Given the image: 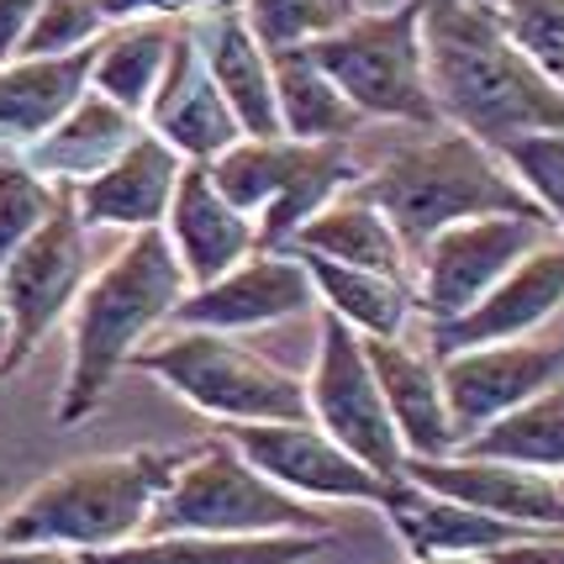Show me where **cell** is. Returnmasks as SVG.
Segmentation results:
<instances>
[{
	"label": "cell",
	"mask_w": 564,
	"mask_h": 564,
	"mask_svg": "<svg viewBox=\"0 0 564 564\" xmlns=\"http://www.w3.org/2000/svg\"><path fill=\"white\" fill-rule=\"evenodd\" d=\"M132 365L159 375L174 395H185L196 412L221 422H306V380L270 365L264 354L232 344L206 327H180L170 344L132 354Z\"/></svg>",
	"instance_id": "obj_6"
},
{
	"label": "cell",
	"mask_w": 564,
	"mask_h": 564,
	"mask_svg": "<svg viewBox=\"0 0 564 564\" xmlns=\"http://www.w3.org/2000/svg\"><path fill=\"white\" fill-rule=\"evenodd\" d=\"M427 90L475 143L501 148L528 132H564V90L507 37L480 0H427Z\"/></svg>",
	"instance_id": "obj_1"
},
{
	"label": "cell",
	"mask_w": 564,
	"mask_h": 564,
	"mask_svg": "<svg viewBox=\"0 0 564 564\" xmlns=\"http://www.w3.org/2000/svg\"><path fill=\"white\" fill-rule=\"evenodd\" d=\"M170 243L185 280H191V291H200V285L221 280L227 270H238L248 253H259V232L212 185L206 164H185L170 200Z\"/></svg>",
	"instance_id": "obj_19"
},
{
	"label": "cell",
	"mask_w": 564,
	"mask_h": 564,
	"mask_svg": "<svg viewBox=\"0 0 564 564\" xmlns=\"http://www.w3.org/2000/svg\"><path fill=\"white\" fill-rule=\"evenodd\" d=\"M6 348H11V317H6V306H0V365H6Z\"/></svg>",
	"instance_id": "obj_40"
},
{
	"label": "cell",
	"mask_w": 564,
	"mask_h": 564,
	"mask_svg": "<svg viewBox=\"0 0 564 564\" xmlns=\"http://www.w3.org/2000/svg\"><path fill=\"white\" fill-rule=\"evenodd\" d=\"M206 174L253 221L259 248H274L291 243L327 200L348 191L359 180V164L338 143H285V138L259 143V138H248V143L217 153Z\"/></svg>",
	"instance_id": "obj_7"
},
{
	"label": "cell",
	"mask_w": 564,
	"mask_h": 564,
	"mask_svg": "<svg viewBox=\"0 0 564 564\" xmlns=\"http://www.w3.org/2000/svg\"><path fill=\"white\" fill-rule=\"evenodd\" d=\"M37 11H43V0H0V64L17 58V48H22L26 26H32Z\"/></svg>",
	"instance_id": "obj_37"
},
{
	"label": "cell",
	"mask_w": 564,
	"mask_h": 564,
	"mask_svg": "<svg viewBox=\"0 0 564 564\" xmlns=\"http://www.w3.org/2000/svg\"><path fill=\"white\" fill-rule=\"evenodd\" d=\"M159 533H333L295 491L274 486L227 438L196 443L174 486L153 507Z\"/></svg>",
	"instance_id": "obj_8"
},
{
	"label": "cell",
	"mask_w": 564,
	"mask_h": 564,
	"mask_svg": "<svg viewBox=\"0 0 564 564\" xmlns=\"http://www.w3.org/2000/svg\"><path fill=\"white\" fill-rule=\"evenodd\" d=\"M554 221L549 217H469L443 227L433 243L422 248V285L417 301L433 322H448L469 312L480 295L491 291L507 270H517L533 248L549 243Z\"/></svg>",
	"instance_id": "obj_11"
},
{
	"label": "cell",
	"mask_w": 564,
	"mask_h": 564,
	"mask_svg": "<svg viewBox=\"0 0 564 564\" xmlns=\"http://www.w3.org/2000/svg\"><path fill=\"white\" fill-rule=\"evenodd\" d=\"M274 74V106H280V127L291 143H338L348 132L365 127V111L312 64L306 48H280L270 53Z\"/></svg>",
	"instance_id": "obj_26"
},
{
	"label": "cell",
	"mask_w": 564,
	"mask_h": 564,
	"mask_svg": "<svg viewBox=\"0 0 564 564\" xmlns=\"http://www.w3.org/2000/svg\"><path fill=\"white\" fill-rule=\"evenodd\" d=\"M486 564H564V528H533L522 539L486 549Z\"/></svg>",
	"instance_id": "obj_36"
},
{
	"label": "cell",
	"mask_w": 564,
	"mask_h": 564,
	"mask_svg": "<svg viewBox=\"0 0 564 564\" xmlns=\"http://www.w3.org/2000/svg\"><path fill=\"white\" fill-rule=\"evenodd\" d=\"M422 17L427 0H401L380 17H354L348 26L312 37L301 48L312 53L338 90H344L365 117H391L412 127H438V106L427 90V64H422Z\"/></svg>",
	"instance_id": "obj_5"
},
{
	"label": "cell",
	"mask_w": 564,
	"mask_h": 564,
	"mask_svg": "<svg viewBox=\"0 0 564 564\" xmlns=\"http://www.w3.org/2000/svg\"><path fill=\"white\" fill-rule=\"evenodd\" d=\"M380 512L391 517L395 539L412 549V560H433V554H486V549H501V543L522 539L533 528L522 522H507V517L475 512L465 501H448V496L427 491L417 480H395Z\"/></svg>",
	"instance_id": "obj_21"
},
{
	"label": "cell",
	"mask_w": 564,
	"mask_h": 564,
	"mask_svg": "<svg viewBox=\"0 0 564 564\" xmlns=\"http://www.w3.org/2000/svg\"><path fill=\"white\" fill-rule=\"evenodd\" d=\"M58 191L43 174H32L26 164H0V270L17 248L58 212Z\"/></svg>",
	"instance_id": "obj_33"
},
{
	"label": "cell",
	"mask_w": 564,
	"mask_h": 564,
	"mask_svg": "<svg viewBox=\"0 0 564 564\" xmlns=\"http://www.w3.org/2000/svg\"><path fill=\"white\" fill-rule=\"evenodd\" d=\"M554 380H564V344H522V338H512V344H480L438 359V386L448 422H454V448L469 443L480 427H491L496 417H507L512 406L549 391Z\"/></svg>",
	"instance_id": "obj_13"
},
{
	"label": "cell",
	"mask_w": 564,
	"mask_h": 564,
	"mask_svg": "<svg viewBox=\"0 0 564 564\" xmlns=\"http://www.w3.org/2000/svg\"><path fill=\"white\" fill-rule=\"evenodd\" d=\"M417 564H486L480 554H433V560H417Z\"/></svg>",
	"instance_id": "obj_39"
},
{
	"label": "cell",
	"mask_w": 564,
	"mask_h": 564,
	"mask_svg": "<svg viewBox=\"0 0 564 564\" xmlns=\"http://www.w3.org/2000/svg\"><path fill=\"white\" fill-rule=\"evenodd\" d=\"M100 32H106L100 0H43V11L32 17L17 58H58V53L96 43Z\"/></svg>",
	"instance_id": "obj_35"
},
{
	"label": "cell",
	"mask_w": 564,
	"mask_h": 564,
	"mask_svg": "<svg viewBox=\"0 0 564 564\" xmlns=\"http://www.w3.org/2000/svg\"><path fill=\"white\" fill-rule=\"evenodd\" d=\"M365 354L375 380H380L386 412H391L395 433H401V448L412 459H443L454 448V422H448V406H443L438 365L417 348H406L401 338H365Z\"/></svg>",
	"instance_id": "obj_20"
},
{
	"label": "cell",
	"mask_w": 564,
	"mask_h": 564,
	"mask_svg": "<svg viewBox=\"0 0 564 564\" xmlns=\"http://www.w3.org/2000/svg\"><path fill=\"white\" fill-rule=\"evenodd\" d=\"M496 22L564 90V0H501Z\"/></svg>",
	"instance_id": "obj_34"
},
{
	"label": "cell",
	"mask_w": 564,
	"mask_h": 564,
	"mask_svg": "<svg viewBox=\"0 0 564 564\" xmlns=\"http://www.w3.org/2000/svg\"><path fill=\"white\" fill-rule=\"evenodd\" d=\"M306 401H312V422L327 438H338L365 469L380 480H406V448L395 433L380 380L369 369L365 338L348 327L338 312H322V338H317V369L306 380Z\"/></svg>",
	"instance_id": "obj_9"
},
{
	"label": "cell",
	"mask_w": 564,
	"mask_h": 564,
	"mask_svg": "<svg viewBox=\"0 0 564 564\" xmlns=\"http://www.w3.org/2000/svg\"><path fill=\"white\" fill-rule=\"evenodd\" d=\"M185 459L191 448H132L79 459L17 501V512L0 522V543H58L85 554L138 539Z\"/></svg>",
	"instance_id": "obj_4"
},
{
	"label": "cell",
	"mask_w": 564,
	"mask_h": 564,
	"mask_svg": "<svg viewBox=\"0 0 564 564\" xmlns=\"http://www.w3.org/2000/svg\"><path fill=\"white\" fill-rule=\"evenodd\" d=\"M459 454H469V459H507V465H528V469H543V475H564V380H554L533 401L512 406L491 427H480L469 443H459Z\"/></svg>",
	"instance_id": "obj_29"
},
{
	"label": "cell",
	"mask_w": 564,
	"mask_h": 564,
	"mask_svg": "<svg viewBox=\"0 0 564 564\" xmlns=\"http://www.w3.org/2000/svg\"><path fill=\"white\" fill-rule=\"evenodd\" d=\"M132 138H138L132 111L106 96H90V100H79L53 132H43V138L32 143V164H26V170L43 174V180H90V174L106 170Z\"/></svg>",
	"instance_id": "obj_25"
},
{
	"label": "cell",
	"mask_w": 564,
	"mask_h": 564,
	"mask_svg": "<svg viewBox=\"0 0 564 564\" xmlns=\"http://www.w3.org/2000/svg\"><path fill=\"white\" fill-rule=\"evenodd\" d=\"M185 295H191V280L180 270L164 227H143L122 253H111V264L74 301V348L64 401H58V427H74L79 417L96 412L122 365H132L143 333L170 322Z\"/></svg>",
	"instance_id": "obj_2"
},
{
	"label": "cell",
	"mask_w": 564,
	"mask_h": 564,
	"mask_svg": "<svg viewBox=\"0 0 564 564\" xmlns=\"http://www.w3.org/2000/svg\"><path fill=\"white\" fill-rule=\"evenodd\" d=\"M564 306V243L533 248L517 270H507L469 312L448 322H433V359H448L459 348L512 344Z\"/></svg>",
	"instance_id": "obj_14"
},
{
	"label": "cell",
	"mask_w": 564,
	"mask_h": 564,
	"mask_svg": "<svg viewBox=\"0 0 564 564\" xmlns=\"http://www.w3.org/2000/svg\"><path fill=\"white\" fill-rule=\"evenodd\" d=\"M206 69L217 79V90L227 96L232 117L248 138L270 143V138H285L280 127V106H274V74H270V53L264 43L248 32L243 11L221 6L212 26H206Z\"/></svg>",
	"instance_id": "obj_24"
},
{
	"label": "cell",
	"mask_w": 564,
	"mask_h": 564,
	"mask_svg": "<svg viewBox=\"0 0 564 564\" xmlns=\"http://www.w3.org/2000/svg\"><path fill=\"white\" fill-rule=\"evenodd\" d=\"M301 264L312 274L317 295L327 301V312H338L354 333H365V338H401L406 312H412V291H406L401 274L354 270V264L322 259V253H301Z\"/></svg>",
	"instance_id": "obj_28"
},
{
	"label": "cell",
	"mask_w": 564,
	"mask_h": 564,
	"mask_svg": "<svg viewBox=\"0 0 564 564\" xmlns=\"http://www.w3.org/2000/svg\"><path fill=\"white\" fill-rule=\"evenodd\" d=\"M406 480H417L448 501H465L475 512L522 522V528H564V496L554 475H543V469L459 454V459H406Z\"/></svg>",
	"instance_id": "obj_17"
},
{
	"label": "cell",
	"mask_w": 564,
	"mask_h": 564,
	"mask_svg": "<svg viewBox=\"0 0 564 564\" xmlns=\"http://www.w3.org/2000/svg\"><path fill=\"white\" fill-rule=\"evenodd\" d=\"M496 159L512 164L517 185L549 212L554 227H564V132H528V138H512V143L496 148Z\"/></svg>",
	"instance_id": "obj_32"
},
{
	"label": "cell",
	"mask_w": 564,
	"mask_h": 564,
	"mask_svg": "<svg viewBox=\"0 0 564 564\" xmlns=\"http://www.w3.org/2000/svg\"><path fill=\"white\" fill-rule=\"evenodd\" d=\"M180 153L159 132H138L132 143L100 174L79 180L74 212L85 227H159L170 217L174 185H180Z\"/></svg>",
	"instance_id": "obj_18"
},
{
	"label": "cell",
	"mask_w": 564,
	"mask_h": 564,
	"mask_svg": "<svg viewBox=\"0 0 564 564\" xmlns=\"http://www.w3.org/2000/svg\"><path fill=\"white\" fill-rule=\"evenodd\" d=\"M327 533H153L85 549V564H306Z\"/></svg>",
	"instance_id": "obj_22"
},
{
	"label": "cell",
	"mask_w": 564,
	"mask_h": 564,
	"mask_svg": "<svg viewBox=\"0 0 564 564\" xmlns=\"http://www.w3.org/2000/svg\"><path fill=\"white\" fill-rule=\"evenodd\" d=\"M264 253V248H259ZM248 253L238 270L191 291L174 306V327H206V333H238V327H270V322L312 312L317 285L301 259H259Z\"/></svg>",
	"instance_id": "obj_15"
},
{
	"label": "cell",
	"mask_w": 564,
	"mask_h": 564,
	"mask_svg": "<svg viewBox=\"0 0 564 564\" xmlns=\"http://www.w3.org/2000/svg\"><path fill=\"white\" fill-rule=\"evenodd\" d=\"M554 486H560V496H564V475H554Z\"/></svg>",
	"instance_id": "obj_41"
},
{
	"label": "cell",
	"mask_w": 564,
	"mask_h": 564,
	"mask_svg": "<svg viewBox=\"0 0 564 564\" xmlns=\"http://www.w3.org/2000/svg\"><path fill=\"white\" fill-rule=\"evenodd\" d=\"M148 117H153V132L180 153V159H196V164H212L217 153L243 138V127L232 117L227 96L217 90V79L200 58V43L191 32H174L170 48V74L159 79V90L148 100Z\"/></svg>",
	"instance_id": "obj_16"
},
{
	"label": "cell",
	"mask_w": 564,
	"mask_h": 564,
	"mask_svg": "<svg viewBox=\"0 0 564 564\" xmlns=\"http://www.w3.org/2000/svg\"><path fill=\"white\" fill-rule=\"evenodd\" d=\"M291 248L338 259V264H354V270H380V274H406V259H412V253L401 248L391 221L359 196L327 200L317 217L291 238Z\"/></svg>",
	"instance_id": "obj_27"
},
{
	"label": "cell",
	"mask_w": 564,
	"mask_h": 564,
	"mask_svg": "<svg viewBox=\"0 0 564 564\" xmlns=\"http://www.w3.org/2000/svg\"><path fill=\"white\" fill-rule=\"evenodd\" d=\"M79 291H85V221L64 196L58 212L0 270V306L11 317V348H6L0 375L17 369L43 344V333L79 301Z\"/></svg>",
	"instance_id": "obj_10"
},
{
	"label": "cell",
	"mask_w": 564,
	"mask_h": 564,
	"mask_svg": "<svg viewBox=\"0 0 564 564\" xmlns=\"http://www.w3.org/2000/svg\"><path fill=\"white\" fill-rule=\"evenodd\" d=\"M170 48H174V32L164 22H143L117 32V37H100L96 69H90L96 96L127 106L132 117L148 111V100H153L159 79L170 69Z\"/></svg>",
	"instance_id": "obj_30"
},
{
	"label": "cell",
	"mask_w": 564,
	"mask_h": 564,
	"mask_svg": "<svg viewBox=\"0 0 564 564\" xmlns=\"http://www.w3.org/2000/svg\"><path fill=\"white\" fill-rule=\"evenodd\" d=\"M359 17L354 0H243L248 32L264 43V53L301 48L312 37H327Z\"/></svg>",
	"instance_id": "obj_31"
},
{
	"label": "cell",
	"mask_w": 564,
	"mask_h": 564,
	"mask_svg": "<svg viewBox=\"0 0 564 564\" xmlns=\"http://www.w3.org/2000/svg\"><path fill=\"white\" fill-rule=\"evenodd\" d=\"M96 53L100 37L74 53H58V58H17L11 69H0V138L37 143L43 132H53L85 100Z\"/></svg>",
	"instance_id": "obj_23"
},
{
	"label": "cell",
	"mask_w": 564,
	"mask_h": 564,
	"mask_svg": "<svg viewBox=\"0 0 564 564\" xmlns=\"http://www.w3.org/2000/svg\"><path fill=\"white\" fill-rule=\"evenodd\" d=\"M348 191L391 221L406 253H422L443 227L469 217H549L517 185V174L496 164V148L475 143L469 132L401 148L375 174H359Z\"/></svg>",
	"instance_id": "obj_3"
},
{
	"label": "cell",
	"mask_w": 564,
	"mask_h": 564,
	"mask_svg": "<svg viewBox=\"0 0 564 564\" xmlns=\"http://www.w3.org/2000/svg\"><path fill=\"white\" fill-rule=\"evenodd\" d=\"M0 564H85L79 549H58V543H6L0 549Z\"/></svg>",
	"instance_id": "obj_38"
},
{
	"label": "cell",
	"mask_w": 564,
	"mask_h": 564,
	"mask_svg": "<svg viewBox=\"0 0 564 564\" xmlns=\"http://www.w3.org/2000/svg\"><path fill=\"white\" fill-rule=\"evenodd\" d=\"M221 438L243 454L259 475H270L274 486L312 501H369L380 507L391 480H380L365 469L338 438H327L317 422H221Z\"/></svg>",
	"instance_id": "obj_12"
}]
</instances>
